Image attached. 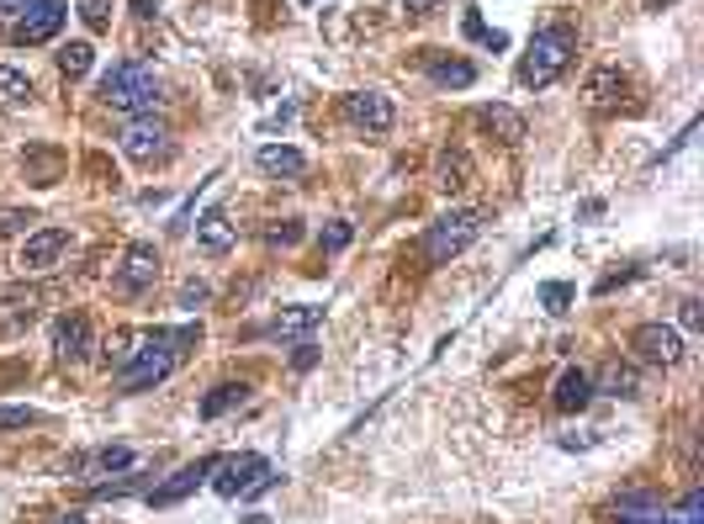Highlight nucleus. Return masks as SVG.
Segmentation results:
<instances>
[{"label": "nucleus", "mask_w": 704, "mask_h": 524, "mask_svg": "<svg viewBox=\"0 0 704 524\" xmlns=\"http://www.w3.org/2000/svg\"><path fill=\"white\" fill-rule=\"evenodd\" d=\"M678 323H683L689 334H700V329H704V308H700V297H689V303H683V312H678Z\"/></svg>", "instance_id": "nucleus-35"}, {"label": "nucleus", "mask_w": 704, "mask_h": 524, "mask_svg": "<svg viewBox=\"0 0 704 524\" xmlns=\"http://www.w3.org/2000/svg\"><path fill=\"white\" fill-rule=\"evenodd\" d=\"M54 350H59V361H86L91 355V323L80 318V312H64L59 323H54Z\"/></svg>", "instance_id": "nucleus-14"}, {"label": "nucleus", "mask_w": 704, "mask_h": 524, "mask_svg": "<svg viewBox=\"0 0 704 524\" xmlns=\"http://www.w3.org/2000/svg\"><path fill=\"white\" fill-rule=\"evenodd\" d=\"M213 466H217V456H202V462H185L170 482H159V488H149V503L154 509H170V503H181V498H191L207 477H213Z\"/></svg>", "instance_id": "nucleus-13"}, {"label": "nucleus", "mask_w": 704, "mask_h": 524, "mask_svg": "<svg viewBox=\"0 0 704 524\" xmlns=\"http://www.w3.org/2000/svg\"><path fill=\"white\" fill-rule=\"evenodd\" d=\"M32 95V75L16 64H0V101H27Z\"/></svg>", "instance_id": "nucleus-27"}, {"label": "nucleus", "mask_w": 704, "mask_h": 524, "mask_svg": "<svg viewBox=\"0 0 704 524\" xmlns=\"http://www.w3.org/2000/svg\"><path fill=\"white\" fill-rule=\"evenodd\" d=\"M552 402H556V413H582V408L593 402V376H588V371H578V366H567L561 376H556Z\"/></svg>", "instance_id": "nucleus-15"}, {"label": "nucleus", "mask_w": 704, "mask_h": 524, "mask_svg": "<svg viewBox=\"0 0 704 524\" xmlns=\"http://www.w3.org/2000/svg\"><path fill=\"white\" fill-rule=\"evenodd\" d=\"M578 54V32L567 27V22H552V27H541L530 37V48H524L520 59V86L524 91H546L552 80H561V69L572 64Z\"/></svg>", "instance_id": "nucleus-2"}, {"label": "nucleus", "mask_w": 704, "mask_h": 524, "mask_svg": "<svg viewBox=\"0 0 704 524\" xmlns=\"http://www.w3.org/2000/svg\"><path fill=\"white\" fill-rule=\"evenodd\" d=\"M662 524H704V493L700 488H689V493L678 498L673 509L662 514Z\"/></svg>", "instance_id": "nucleus-26"}, {"label": "nucleus", "mask_w": 704, "mask_h": 524, "mask_svg": "<svg viewBox=\"0 0 704 524\" xmlns=\"http://www.w3.org/2000/svg\"><path fill=\"white\" fill-rule=\"evenodd\" d=\"M59 524H91V520H86V514H64Z\"/></svg>", "instance_id": "nucleus-42"}, {"label": "nucleus", "mask_w": 704, "mask_h": 524, "mask_svg": "<svg viewBox=\"0 0 704 524\" xmlns=\"http://www.w3.org/2000/svg\"><path fill=\"white\" fill-rule=\"evenodd\" d=\"M64 22H69V0H32L27 11L16 16V27H11V43H16V48L54 43Z\"/></svg>", "instance_id": "nucleus-6"}, {"label": "nucleus", "mask_w": 704, "mask_h": 524, "mask_svg": "<svg viewBox=\"0 0 704 524\" xmlns=\"http://www.w3.org/2000/svg\"><path fill=\"white\" fill-rule=\"evenodd\" d=\"M350 239H355V228H350V223H329V228L318 233V244L329 249V254H339V249L350 244Z\"/></svg>", "instance_id": "nucleus-34"}, {"label": "nucleus", "mask_w": 704, "mask_h": 524, "mask_svg": "<svg viewBox=\"0 0 704 524\" xmlns=\"http://www.w3.org/2000/svg\"><path fill=\"white\" fill-rule=\"evenodd\" d=\"M202 303H207V286H202V281H185V286H181V308L196 312Z\"/></svg>", "instance_id": "nucleus-36"}, {"label": "nucleus", "mask_w": 704, "mask_h": 524, "mask_svg": "<svg viewBox=\"0 0 704 524\" xmlns=\"http://www.w3.org/2000/svg\"><path fill=\"white\" fill-rule=\"evenodd\" d=\"M593 392H610V398H641V371L625 366V361H610V366L599 371Z\"/></svg>", "instance_id": "nucleus-20"}, {"label": "nucleus", "mask_w": 704, "mask_h": 524, "mask_svg": "<svg viewBox=\"0 0 704 524\" xmlns=\"http://www.w3.org/2000/svg\"><path fill=\"white\" fill-rule=\"evenodd\" d=\"M207 482H213V493H223V498H254V493H271L281 482V471L265 462V456L245 451V456H217Z\"/></svg>", "instance_id": "nucleus-4"}, {"label": "nucleus", "mask_w": 704, "mask_h": 524, "mask_svg": "<svg viewBox=\"0 0 704 524\" xmlns=\"http://www.w3.org/2000/svg\"><path fill=\"white\" fill-rule=\"evenodd\" d=\"M117 149H123L133 164H154V159L170 155V127L159 117H133V123L117 133Z\"/></svg>", "instance_id": "nucleus-7"}, {"label": "nucleus", "mask_w": 704, "mask_h": 524, "mask_svg": "<svg viewBox=\"0 0 704 524\" xmlns=\"http://www.w3.org/2000/svg\"><path fill=\"white\" fill-rule=\"evenodd\" d=\"M466 37H472V43H482V48H509V37H503L498 27H488L477 11H466Z\"/></svg>", "instance_id": "nucleus-29"}, {"label": "nucleus", "mask_w": 704, "mask_h": 524, "mask_svg": "<svg viewBox=\"0 0 704 524\" xmlns=\"http://www.w3.org/2000/svg\"><path fill=\"white\" fill-rule=\"evenodd\" d=\"M620 91H625V75H620V69H599V75L588 80V95H593V106H610Z\"/></svg>", "instance_id": "nucleus-28"}, {"label": "nucleus", "mask_w": 704, "mask_h": 524, "mask_svg": "<svg viewBox=\"0 0 704 524\" xmlns=\"http://www.w3.org/2000/svg\"><path fill=\"white\" fill-rule=\"evenodd\" d=\"M265 244H271V249L303 244V223H297V217H286V223H276V228H265Z\"/></svg>", "instance_id": "nucleus-31"}, {"label": "nucleus", "mask_w": 704, "mask_h": 524, "mask_svg": "<svg viewBox=\"0 0 704 524\" xmlns=\"http://www.w3.org/2000/svg\"><path fill=\"white\" fill-rule=\"evenodd\" d=\"M477 233H482V213L461 207V213L434 217V223L424 228V239H419V249H424L429 265H451L456 254H466V249L477 244Z\"/></svg>", "instance_id": "nucleus-5"}, {"label": "nucleus", "mask_w": 704, "mask_h": 524, "mask_svg": "<svg viewBox=\"0 0 704 524\" xmlns=\"http://www.w3.org/2000/svg\"><path fill=\"white\" fill-rule=\"evenodd\" d=\"M344 117H350L355 127H366V133H393L398 106H393V95L387 91H350L344 95Z\"/></svg>", "instance_id": "nucleus-9"}, {"label": "nucleus", "mask_w": 704, "mask_h": 524, "mask_svg": "<svg viewBox=\"0 0 704 524\" xmlns=\"http://www.w3.org/2000/svg\"><path fill=\"white\" fill-rule=\"evenodd\" d=\"M95 64V48L91 43H64L59 48V75L64 80H80V75H91Z\"/></svg>", "instance_id": "nucleus-25"}, {"label": "nucleus", "mask_w": 704, "mask_h": 524, "mask_svg": "<svg viewBox=\"0 0 704 524\" xmlns=\"http://www.w3.org/2000/svg\"><path fill=\"white\" fill-rule=\"evenodd\" d=\"M313 361H318V344H297V355H292V366H297V371H307V366H313Z\"/></svg>", "instance_id": "nucleus-38"}, {"label": "nucleus", "mask_w": 704, "mask_h": 524, "mask_svg": "<svg viewBox=\"0 0 704 524\" xmlns=\"http://www.w3.org/2000/svg\"><path fill=\"white\" fill-rule=\"evenodd\" d=\"M101 101H106L112 112H127V117H154V106H159L164 95H159V75H154L149 64L123 59L101 75Z\"/></svg>", "instance_id": "nucleus-3"}, {"label": "nucleus", "mask_w": 704, "mask_h": 524, "mask_svg": "<svg viewBox=\"0 0 704 524\" xmlns=\"http://www.w3.org/2000/svg\"><path fill=\"white\" fill-rule=\"evenodd\" d=\"M154 281H159V249L133 244L123 254V265H117V292H123V297H138V292H149Z\"/></svg>", "instance_id": "nucleus-12"}, {"label": "nucleus", "mask_w": 704, "mask_h": 524, "mask_svg": "<svg viewBox=\"0 0 704 524\" xmlns=\"http://www.w3.org/2000/svg\"><path fill=\"white\" fill-rule=\"evenodd\" d=\"M662 498L651 493H625L620 503H614V524H662Z\"/></svg>", "instance_id": "nucleus-21"}, {"label": "nucleus", "mask_w": 704, "mask_h": 524, "mask_svg": "<svg viewBox=\"0 0 704 524\" xmlns=\"http://www.w3.org/2000/svg\"><path fill=\"white\" fill-rule=\"evenodd\" d=\"M249 381H223V387H213L207 398H202V419H223L228 408H239V402H249Z\"/></svg>", "instance_id": "nucleus-24"}, {"label": "nucleus", "mask_w": 704, "mask_h": 524, "mask_svg": "<svg viewBox=\"0 0 704 524\" xmlns=\"http://www.w3.org/2000/svg\"><path fill=\"white\" fill-rule=\"evenodd\" d=\"M254 164H260L265 175H286V181L307 175V155L303 149H292V144H265V149L254 155Z\"/></svg>", "instance_id": "nucleus-18"}, {"label": "nucleus", "mask_w": 704, "mask_h": 524, "mask_svg": "<svg viewBox=\"0 0 704 524\" xmlns=\"http://www.w3.org/2000/svg\"><path fill=\"white\" fill-rule=\"evenodd\" d=\"M245 524H271V514H249Z\"/></svg>", "instance_id": "nucleus-43"}, {"label": "nucleus", "mask_w": 704, "mask_h": 524, "mask_svg": "<svg viewBox=\"0 0 704 524\" xmlns=\"http://www.w3.org/2000/svg\"><path fill=\"white\" fill-rule=\"evenodd\" d=\"M466 181H472V159H466V149H445V155L434 159V185H440V191H461Z\"/></svg>", "instance_id": "nucleus-23"}, {"label": "nucleus", "mask_w": 704, "mask_h": 524, "mask_svg": "<svg viewBox=\"0 0 704 524\" xmlns=\"http://www.w3.org/2000/svg\"><path fill=\"white\" fill-rule=\"evenodd\" d=\"M64 249H69V233H64V228H37V233L22 239V260H16V265H22L27 276H43V271L59 265Z\"/></svg>", "instance_id": "nucleus-11"}, {"label": "nucleus", "mask_w": 704, "mask_h": 524, "mask_svg": "<svg viewBox=\"0 0 704 524\" xmlns=\"http://www.w3.org/2000/svg\"><path fill=\"white\" fill-rule=\"evenodd\" d=\"M80 22L91 32H106L112 27V0H80Z\"/></svg>", "instance_id": "nucleus-32"}, {"label": "nucleus", "mask_w": 704, "mask_h": 524, "mask_svg": "<svg viewBox=\"0 0 704 524\" xmlns=\"http://www.w3.org/2000/svg\"><path fill=\"white\" fill-rule=\"evenodd\" d=\"M323 323V308H313V303H303V308H281L271 323H265V334L271 340H303V334H313Z\"/></svg>", "instance_id": "nucleus-16"}, {"label": "nucleus", "mask_w": 704, "mask_h": 524, "mask_svg": "<svg viewBox=\"0 0 704 524\" xmlns=\"http://www.w3.org/2000/svg\"><path fill=\"white\" fill-rule=\"evenodd\" d=\"M37 413L32 408H0V430H22V424H32Z\"/></svg>", "instance_id": "nucleus-37"}, {"label": "nucleus", "mask_w": 704, "mask_h": 524, "mask_svg": "<svg viewBox=\"0 0 704 524\" xmlns=\"http://www.w3.org/2000/svg\"><path fill=\"white\" fill-rule=\"evenodd\" d=\"M196 249H202V254H228V249H234V223H228L223 207L202 213V223H196Z\"/></svg>", "instance_id": "nucleus-19"}, {"label": "nucleus", "mask_w": 704, "mask_h": 524, "mask_svg": "<svg viewBox=\"0 0 704 524\" xmlns=\"http://www.w3.org/2000/svg\"><path fill=\"white\" fill-rule=\"evenodd\" d=\"M572 297H578V292H572L567 281H546V286H541V308L546 312H567L572 308Z\"/></svg>", "instance_id": "nucleus-30"}, {"label": "nucleus", "mask_w": 704, "mask_h": 524, "mask_svg": "<svg viewBox=\"0 0 704 524\" xmlns=\"http://www.w3.org/2000/svg\"><path fill=\"white\" fill-rule=\"evenodd\" d=\"M37 217L22 213V207H0V239H16V233H27Z\"/></svg>", "instance_id": "nucleus-33"}, {"label": "nucleus", "mask_w": 704, "mask_h": 524, "mask_svg": "<svg viewBox=\"0 0 704 524\" xmlns=\"http://www.w3.org/2000/svg\"><path fill=\"white\" fill-rule=\"evenodd\" d=\"M138 466V451H127V445H101L91 456H75V462L64 466L69 477H80V482H95V477H123Z\"/></svg>", "instance_id": "nucleus-10"}, {"label": "nucleus", "mask_w": 704, "mask_h": 524, "mask_svg": "<svg viewBox=\"0 0 704 524\" xmlns=\"http://www.w3.org/2000/svg\"><path fill=\"white\" fill-rule=\"evenodd\" d=\"M159 11V0H133V16H154Z\"/></svg>", "instance_id": "nucleus-41"}, {"label": "nucleus", "mask_w": 704, "mask_h": 524, "mask_svg": "<svg viewBox=\"0 0 704 524\" xmlns=\"http://www.w3.org/2000/svg\"><path fill=\"white\" fill-rule=\"evenodd\" d=\"M202 329H133L117 334L112 366H117V392H149L185 361Z\"/></svg>", "instance_id": "nucleus-1"}, {"label": "nucleus", "mask_w": 704, "mask_h": 524, "mask_svg": "<svg viewBox=\"0 0 704 524\" xmlns=\"http://www.w3.org/2000/svg\"><path fill=\"white\" fill-rule=\"evenodd\" d=\"M631 350L641 355L646 366H678L683 361V334H678L673 323H641L631 334Z\"/></svg>", "instance_id": "nucleus-8"}, {"label": "nucleus", "mask_w": 704, "mask_h": 524, "mask_svg": "<svg viewBox=\"0 0 704 524\" xmlns=\"http://www.w3.org/2000/svg\"><path fill=\"white\" fill-rule=\"evenodd\" d=\"M27 5H32V0H0V22H16Z\"/></svg>", "instance_id": "nucleus-39"}, {"label": "nucleus", "mask_w": 704, "mask_h": 524, "mask_svg": "<svg viewBox=\"0 0 704 524\" xmlns=\"http://www.w3.org/2000/svg\"><path fill=\"white\" fill-rule=\"evenodd\" d=\"M429 64V80L440 86V91H466V86H477V64L466 59H424Z\"/></svg>", "instance_id": "nucleus-22"}, {"label": "nucleus", "mask_w": 704, "mask_h": 524, "mask_svg": "<svg viewBox=\"0 0 704 524\" xmlns=\"http://www.w3.org/2000/svg\"><path fill=\"white\" fill-rule=\"evenodd\" d=\"M477 123L488 127L498 144H524V117L514 106H503V101H492V106H477Z\"/></svg>", "instance_id": "nucleus-17"}, {"label": "nucleus", "mask_w": 704, "mask_h": 524, "mask_svg": "<svg viewBox=\"0 0 704 524\" xmlns=\"http://www.w3.org/2000/svg\"><path fill=\"white\" fill-rule=\"evenodd\" d=\"M434 5H440V0H402V11H408V16H429Z\"/></svg>", "instance_id": "nucleus-40"}]
</instances>
